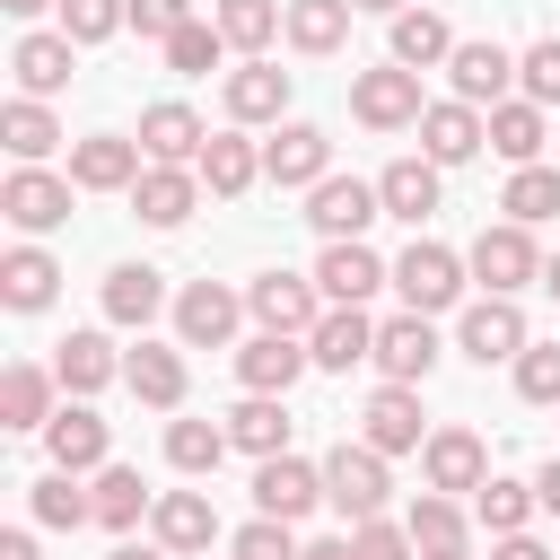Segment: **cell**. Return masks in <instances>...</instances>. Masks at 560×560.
<instances>
[{
    "label": "cell",
    "instance_id": "cell-53",
    "mask_svg": "<svg viewBox=\"0 0 560 560\" xmlns=\"http://www.w3.org/2000/svg\"><path fill=\"white\" fill-rule=\"evenodd\" d=\"M490 560H551V551H542L534 534H499V551H490Z\"/></svg>",
    "mask_w": 560,
    "mask_h": 560
},
{
    "label": "cell",
    "instance_id": "cell-24",
    "mask_svg": "<svg viewBox=\"0 0 560 560\" xmlns=\"http://www.w3.org/2000/svg\"><path fill=\"white\" fill-rule=\"evenodd\" d=\"M192 201H201V175H184V166H140V184H131V210L149 228H184Z\"/></svg>",
    "mask_w": 560,
    "mask_h": 560
},
{
    "label": "cell",
    "instance_id": "cell-48",
    "mask_svg": "<svg viewBox=\"0 0 560 560\" xmlns=\"http://www.w3.org/2000/svg\"><path fill=\"white\" fill-rule=\"evenodd\" d=\"M516 79H525V105H560V35L525 44L516 52Z\"/></svg>",
    "mask_w": 560,
    "mask_h": 560
},
{
    "label": "cell",
    "instance_id": "cell-57",
    "mask_svg": "<svg viewBox=\"0 0 560 560\" xmlns=\"http://www.w3.org/2000/svg\"><path fill=\"white\" fill-rule=\"evenodd\" d=\"M0 9H9V18H35V9H52V0H0Z\"/></svg>",
    "mask_w": 560,
    "mask_h": 560
},
{
    "label": "cell",
    "instance_id": "cell-26",
    "mask_svg": "<svg viewBox=\"0 0 560 560\" xmlns=\"http://www.w3.org/2000/svg\"><path fill=\"white\" fill-rule=\"evenodd\" d=\"M122 385H131L149 411H175V402H184V350H166V341H140V350L122 359Z\"/></svg>",
    "mask_w": 560,
    "mask_h": 560
},
{
    "label": "cell",
    "instance_id": "cell-47",
    "mask_svg": "<svg viewBox=\"0 0 560 560\" xmlns=\"http://www.w3.org/2000/svg\"><path fill=\"white\" fill-rule=\"evenodd\" d=\"M114 26H131V0H61V35L70 44H105Z\"/></svg>",
    "mask_w": 560,
    "mask_h": 560
},
{
    "label": "cell",
    "instance_id": "cell-2",
    "mask_svg": "<svg viewBox=\"0 0 560 560\" xmlns=\"http://www.w3.org/2000/svg\"><path fill=\"white\" fill-rule=\"evenodd\" d=\"M324 499H332V508H341L350 525H368V516L385 508V455H376L368 438H359V446L341 438V446L324 455Z\"/></svg>",
    "mask_w": 560,
    "mask_h": 560
},
{
    "label": "cell",
    "instance_id": "cell-60",
    "mask_svg": "<svg viewBox=\"0 0 560 560\" xmlns=\"http://www.w3.org/2000/svg\"><path fill=\"white\" fill-rule=\"evenodd\" d=\"M420 560H472V551H464V542H446V551H420Z\"/></svg>",
    "mask_w": 560,
    "mask_h": 560
},
{
    "label": "cell",
    "instance_id": "cell-39",
    "mask_svg": "<svg viewBox=\"0 0 560 560\" xmlns=\"http://www.w3.org/2000/svg\"><path fill=\"white\" fill-rule=\"evenodd\" d=\"M280 26H289V0H219V35L236 52H262Z\"/></svg>",
    "mask_w": 560,
    "mask_h": 560
},
{
    "label": "cell",
    "instance_id": "cell-33",
    "mask_svg": "<svg viewBox=\"0 0 560 560\" xmlns=\"http://www.w3.org/2000/svg\"><path fill=\"white\" fill-rule=\"evenodd\" d=\"M52 280H61V262H52L44 245H18V254L0 262V298H9L18 315H35V306H52Z\"/></svg>",
    "mask_w": 560,
    "mask_h": 560
},
{
    "label": "cell",
    "instance_id": "cell-32",
    "mask_svg": "<svg viewBox=\"0 0 560 560\" xmlns=\"http://www.w3.org/2000/svg\"><path fill=\"white\" fill-rule=\"evenodd\" d=\"M228 438L245 446V455H289V411H280V394H245L236 411H228Z\"/></svg>",
    "mask_w": 560,
    "mask_h": 560
},
{
    "label": "cell",
    "instance_id": "cell-5",
    "mask_svg": "<svg viewBox=\"0 0 560 560\" xmlns=\"http://www.w3.org/2000/svg\"><path fill=\"white\" fill-rule=\"evenodd\" d=\"M472 280H481L490 298H516L525 280H542V254H534V236H525L516 219L481 228V236H472Z\"/></svg>",
    "mask_w": 560,
    "mask_h": 560
},
{
    "label": "cell",
    "instance_id": "cell-13",
    "mask_svg": "<svg viewBox=\"0 0 560 560\" xmlns=\"http://www.w3.org/2000/svg\"><path fill=\"white\" fill-rule=\"evenodd\" d=\"M70 184H79V192H131V184H140V140H122V131L79 140V149H70Z\"/></svg>",
    "mask_w": 560,
    "mask_h": 560
},
{
    "label": "cell",
    "instance_id": "cell-11",
    "mask_svg": "<svg viewBox=\"0 0 560 560\" xmlns=\"http://www.w3.org/2000/svg\"><path fill=\"white\" fill-rule=\"evenodd\" d=\"M455 350L464 359H525V315H516V298H481V306H464V324H455Z\"/></svg>",
    "mask_w": 560,
    "mask_h": 560
},
{
    "label": "cell",
    "instance_id": "cell-21",
    "mask_svg": "<svg viewBox=\"0 0 560 560\" xmlns=\"http://www.w3.org/2000/svg\"><path fill=\"white\" fill-rule=\"evenodd\" d=\"M306 359H315V368H332V376H341V368H359V359H376V324H368V306H332V315L306 332Z\"/></svg>",
    "mask_w": 560,
    "mask_h": 560
},
{
    "label": "cell",
    "instance_id": "cell-1",
    "mask_svg": "<svg viewBox=\"0 0 560 560\" xmlns=\"http://www.w3.org/2000/svg\"><path fill=\"white\" fill-rule=\"evenodd\" d=\"M245 306H254V324L262 332H289V341H306L332 306H324V289L315 280H298V271H262L254 289H245Z\"/></svg>",
    "mask_w": 560,
    "mask_h": 560
},
{
    "label": "cell",
    "instance_id": "cell-58",
    "mask_svg": "<svg viewBox=\"0 0 560 560\" xmlns=\"http://www.w3.org/2000/svg\"><path fill=\"white\" fill-rule=\"evenodd\" d=\"M105 560H166V551H140V542H122V551H105Z\"/></svg>",
    "mask_w": 560,
    "mask_h": 560
},
{
    "label": "cell",
    "instance_id": "cell-10",
    "mask_svg": "<svg viewBox=\"0 0 560 560\" xmlns=\"http://www.w3.org/2000/svg\"><path fill=\"white\" fill-rule=\"evenodd\" d=\"M236 315H245V298L219 289V280H192V289L175 298V332H184V350H219V341H236Z\"/></svg>",
    "mask_w": 560,
    "mask_h": 560
},
{
    "label": "cell",
    "instance_id": "cell-42",
    "mask_svg": "<svg viewBox=\"0 0 560 560\" xmlns=\"http://www.w3.org/2000/svg\"><path fill=\"white\" fill-rule=\"evenodd\" d=\"M534 508H542V499H534V481H499V472H490V481L472 490V516H481L490 534H525V516H534Z\"/></svg>",
    "mask_w": 560,
    "mask_h": 560
},
{
    "label": "cell",
    "instance_id": "cell-31",
    "mask_svg": "<svg viewBox=\"0 0 560 560\" xmlns=\"http://www.w3.org/2000/svg\"><path fill=\"white\" fill-rule=\"evenodd\" d=\"M158 306H166V280L149 262H114L105 271V324H149Z\"/></svg>",
    "mask_w": 560,
    "mask_h": 560
},
{
    "label": "cell",
    "instance_id": "cell-16",
    "mask_svg": "<svg viewBox=\"0 0 560 560\" xmlns=\"http://www.w3.org/2000/svg\"><path fill=\"white\" fill-rule=\"evenodd\" d=\"M376 368H385V385H420V376L438 368V332H429V315H394V324H376Z\"/></svg>",
    "mask_w": 560,
    "mask_h": 560
},
{
    "label": "cell",
    "instance_id": "cell-35",
    "mask_svg": "<svg viewBox=\"0 0 560 560\" xmlns=\"http://www.w3.org/2000/svg\"><path fill=\"white\" fill-rule=\"evenodd\" d=\"M394 61H402V70L455 61V35H446V18H438V9H402V18H394Z\"/></svg>",
    "mask_w": 560,
    "mask_h": 560
},
{
    "label": "cell",
    "instance_id": "cell-20",
    "mask_svg": "<svg viewBox=\"0 0 560 560\" xmlns=\"http://www.w3.org/2000/svg\"><path fill=\"white\" fill-rule=\"evenodd\" d=\"M201 149H210V131H201L192 105H149V114H140V158H149V166H184V158H201Z\"/></svg>",
    "mask_w": 560,
    "mask_h": 560
},
{
    "label": "cell",
    "instance_id": "cell-29",
    "mask_svg": "<svg viewBox=\"0 0 560 560\" xmlns=\"http://www.w3.org/2000/svg\"><path fill=\"white\" fill-rule=\"evenodd\" d=\"M280 105H289V70H271V61L228 70V114L236 122H280Z\"/></svg>",
    "mask_w": 560,
    "mask_h": 560
},
{
    "label": "cell",
    "instance_id": "cell-30",
    "mask_svg": "<svg viewBox=\"0 0 560 560\" xmlns=\"http://www.w3.org/2000/svg\"><path fill=\"white\" fill-rule=\"evenodd\" d=\"M376 192H385V219H411V228H420V219L438 210V166H429V158H394V166L376 175Z\"/></svg>",
    "mask_w": 560,
    "mask_h": 560
},
{
    "label": "cell",
    "instance_id": "cell-46",
    "mask_svg": "<svg viewBox=\"0 0 560 560\" xmlns=\"http://www.w3.org/2000/svg\"><path fill=\"white\" fill-rule=\"evenodd\" d=\"M35 516H44V525H88L96 499L79 490V472H44V481H35Z\"/></svg>",
    "mask_w": 560,
    "mask_h": 560
},
{
    "label": "cell",
    "instance_id": "cell-17",
    "mask_svg": "<svg viewBox=\"0 0 560 560\" xmlns=\"http://www.w3.org/2000/svg\"><path fill=\"white\" fill-rule=\"evenodd\" d=\"M306 368H315V359H306V341H289V332H254V341L236 350V376H245V394H289Z\"/></svg>",
    "mask_w": 560,
    "mask_h": 560
},
{
    "label": "cell",
    "instance_id": "cell-27",
    "mask_svg": "<svg viewBox=\"0 0 560 560\" xmlns=\"http://www.w3.org/2000/svg\"><path fill=\"white\" fill-rule=\"evenodd\" d=\"M9 70H18V96H61L70 88V35H26L18 52H9Z\"/></svg>",
    "mask_w": 560,
    "mask_h": 560
},
{
    "label": "cell",
    "instance_id": "cell-51",
    "mask_svg": "<svg viewBox=\"0 0 560 560\" xmlns=\"http://www.w3.org/2000/svg\"><path fill=\"white\" fill-rule=\"evenodd\" d=\"M350 542H359V560H420V542H411V525H385V516H368V525H359Z\"/></svg>",
    "mask_w": 560,
    "mask_h": 560
},
{
    "label": "cell",
    "instance_id": "cell-40",
    "mask_svg": "<svg viewBox=\"0 0 560 560\" xmlns=\"http://www.w3.org/2000/svg\"><path fill=\"white\" fill-rule=\"evenodd\" d=\"M228 446H236V438H228L219 420H175V429H166V464H175V472H219Z\"/></svg>",
    "mask_w": 560,
    "mask_h": 560
},
{
    "label": "cell",
    "instance_id": "cell-3",
    "mask_svg": "<svg viewBox=\"0 0 560 560\" xmlns=\"http://www.w3.org/2000/svg\"><path fill=\"white\" fill-rule=\"evenodd\" d=\"M350 114H359L368 131H402V122H420V114H429V105H420V70H402V61L359 70V79H350Z\"/></svg>",
    "mask_w": 560,
    "mask_h": 560
},
{
    "label": "cell",
    "instance_id": "cell-7",
    "mask_svg": "<svg viewBox=\"0 0 560 560\" xmlns=\"http://www.w3.org/2000/svg\"><path fill=\"white\" fill-rule=\"evenodd\" d=\"M0 210H9V228H26V236H52V228L70 219V175L18 166V175L0 184Z\"/></svg>",
    "mask_w": 560,
    "mask_h": 560
},
{
    "label": "cell",
    "instance_id": "cell-19",
    "mask_svg": "<svg viewBox=\"0 0 560 560\" xmlns=\"http://www.w3.org/2000/svg\"><path fill=\"white\" fill-rule=\"evenodd\" d=\"M446 79H455V96H464V105H508V79H516V52H508V44H455V61H446Z\"/></svg>",
    "mask_w": 560,
    "mask_h": 560
},
{
    "label": "cell",
    "instance_id": "cell-44",
    "mask_svg": "<svg viewBox=\"0 0 560 560\" xmlns=\"http://www.w3.org/2000/svg\"><path fill=\"white\" fill-rule=\"evenodd\" d=\"M219 52H228V35H219V18H192V26H175V35H166V70H184V79H201V70H219Z\"/></svg>",
    "mask_w": 560,
    "mask_h": 560
},
{
    "label": "cell",
    "instance_id": "cell-61",
    "mask_svg": "<svg viewBox=\"0 0 560 560\" xmlns=\"http://www.w3.org/2000/svg\"><path fill=\"white\" fill-rule=\"evenodd\" d=\"M542 289H551V298H560V254H551V262H542Z\"/></svg>",
    "mask_w": 560,
    "mask_h": 560
},
{
    "label": "cell",
    "instance_id": "cell-9",
    "mask_svg": "<svg viewBox=\"0 0 560 560\" xmlns=\"http://www.w3.org/2000/svg\"><path fill=\"white\" fill-rule=\"evenodd\" d=\"M306 280L324 289V306H368V298H376V289H385L394 271H385V262H376L368 245H324Z\"/></svg>",
    "mask_w": 560,
    "mask_h": 560
},
{
    "label": "cell",
    "instance_id": "cell-8",
    "mask_svg": "<svg viewBox=\"0 0 560 560\" xmlns=\"http://www.w3.org/2000/svg\"><path fill=\"white\" fill-rule=\"evenodd\" d=\"M324 166H332V140H324V122H280L271 140H262V175L271 184H324Z\"/></svg>",
    "mask_w": 560,
    "mask_h": 560
},
{
    "label": "cell",
    "instance_id": "cell-23",
    "mask_svg": "<svg viewBox=\"0 0 560 560\" xmlns=\"http://www.w3.org/2000/svg\"><path fill=\"white\" fill-rule=\"evenodd\" d=\"M149 525H158V551H210V542H219V508H210L201 490H166V499L149 508Z\"/></svg>",
    "mask_w": 560,
    "mask_h": 560
},
{
    "label": "cell",
    "instance_id": "cell-4",
    "mask_svg": "<svg viewBox=\"0 0 560 560\" xmlns=\"http://www.w3.org/2000/svg\"><path fill=\"white\" fill-rule=\"evenodd\" d=\"M376 210H385V192H376V184H359V175H324V184L306 192V219H315V236H324V245H359Z\"/></svg>",
    "mask_w": 560,
    "mask_h": 560
},
{
    "label": "cell",
    "instance_id": "cell-36",
    "mask_svg": "<svg viewBox=\"0 0 560 560\" xmlns=\"http://www.w3.org/2000/svg\"><path fill=\"white\" fill-rule=\"evenodd\" d=\"M0 140H9V158H18V166H35V158H52L61 122H52L35 96H9V105H0Z\"/></svg>",
    "mask_w": 560,
    "mask_h": 560
},
{
    "label": "cell",
    "instance_id": "cell-22",
    "mask_svg": "<svg viewBox=\"0 0 560 560\" xmlns=\"http://www.w3.org/2000/svg\"><path fill=\"white\" fill-rule=\"evenodd\" d=\"M44 446H52V472H105V420L88 402H61L52 429H44Z\"/></svg>",
    "mask_w": 560,
    "mask_h": 560
},
{
    "label": "cell",
    "instance_id": "cell-25",
    "mask_svg": "<svg viewBox=\"0 0 560 560\" xmlns=\"http://www.w3.org/2000/svg\"><path fill=\"white\" fill-rule=\"evenodd\" d=\"M52 376H61V394H79V402H88L96 385H114V376H122V359H114V341H105V332H70V341L52 350Z\"/></svg>",
    "mask_w": 560,
    "mask_h": 560
},
{
    "label": "cell",
    "instance_id": "cell-15",
    "mask_svg": "<svg viewBox=\"0 0 560 560\" xmlns=\"http://www.w3.org/2000/svg\"><path fill=\"white\" fill-rule=\"evenodd\" d=\"M324 499V464H298V455H271L262 472H254V508L262 516H280V525H298L306 508Z\"/></svg>",
    "mask_w": 560,
    "mask_h": 560
},
{
    "label": "cell",
    "instance_id": "cell-12",
    "mask_svg": "<svg viewBox=\"0 0 560 560\" xmlns=\"http://www.w3.org/2000/svg\"><path fill=\"white\" fill-rule=\"evenodd\" d=\"M481 140H490V122H481V105H464V96H446V105L420 114V158H429V166H464Z\"/></svg>",
    "mask_w": 560,
    "mask_h": 560
},
{
    "label": "cell",
    "instance_id": "cell-52",
    "mask_svg": "<svg viewBox=\"0 0 560 560\" xmlns=\"http://www.w3.org/2000/svg\"><path fill=\"white\" fill-rule=\"evenodd\" d=\"M131 26H140V35H158V44H166V35H175V26H192V0H131Z\"/></svg>",
    "mask_w": 560,
    "mask_h": 560
},
{
    "label": "cell",
    "instance_id": "cell-6",
    "mask_svg": "<svg viewBox=\"0 0 560 560\" xmlns=\"http://www.w3.org/2000/svg\"><path fill=\"white\" fill-rule=\"evenodd\" d=\"M464 271H472V262H455L446 245L411 236V254L394 262V289H402V306H411V315H438V306H455V298H464Z\"/></svg>",
    "mask_w": 560,
    "mask_h": 560
},
{
    "label": "cell",
    "instance_id": "cell-37",
    "mask_svg": "<svg viewBox=\"0 0 560 560\" xmlns=\"http://www.w3.org/2000/svg\"><path fill=\"white\" fill-rule=\"evenodd\" d=\"M490 149H499L508 166H534V158H542V105H525V96L490 105Z\"/></svg>",
    "mask_w": 560,
    "mask_h": 560
},
{
    "label": "cell",
    "instance_id": "cell-43",
    "mask_svg": "<svg viewBox=\"0 0 560 560\" xmlns=\"http://www.w3.org/2000/svg\"><path fill=\"white\" fill-rule=\"evenodd\" d=\"M499 210H508L516 228L551 219V210H560V175H551V166H516V175H508V192H499Z\"/></svg>",
    "mask_w": 560,
    "mask_h": 560
},
{
    "label": "cell",
    "instance_id": "cell-55",
    "mask_svg": "<svg viewBox=\"0 0 560 560\" xmlns=\"http://www.w3.org/2000/svg\"><path fill=\"white\" fill-rule=\"evenodd\" d=\"M306 560H359V542H350V534H332V542H306Z\"/></svg>",
    "mask_w": 560,
    "mask_h": 560
},
{
    "label": "cell",
    "instance_id": "cell-38",
    "mask_svg": "<svg viewBox=\"0 0 560 560\" xmlns=\"http://www.w3.org/2000/svg\"><path fill=\"white\" fill-rule=\"evenodd\" d=\"M298 52H332L350 35V0H289V26H280Z\"/></svg>",
    "mask_w": 560,
    "mask_h": 560
},
{
    "label": "cell",
    "instance_id": "cell-41",
    "mask_svg": "<svg viewBox=\"0 0 560 560\" xmlns=\"http://www.w3.org/2000/svg\"><path fill=\"white\" fill-rule=\"evenodd\" d=\"M149 508H158V499L140 490V472H131V464H105V472H96V525H114V534H122V525H140Z\"/></svg>",
    "mask_w": 560,
    "mask_h": 560
},
{
    "label": "cell",
    "instance_id": "cell-14",
    "mask_svg": "<svg viewBox=\"0 0 560 560\" xmlns=\"http://www.w3.org/2000/svg\"><path fill=\"white\" fill-rule=\"evenodd\" d=\"M420 472H429V490H481V481H490V446H481L472 429H429Z\"/></svg>",
    "mask_w": 560,
    "mask_h": 560
},
{
    "label": "cell",
    "instance_id": "cell-45",
    "mask_svg": "<svg viewBox=\"0 0 560 560\" xmlns=\"http://www.w3.org/2000/svg\"><path fill=\"white\" fill-rule=\"evenodd\" d=\"M402 525H411V542H420V551H446V542H464V508H455L446 490H420Z\"/></svg>",
    "mask_w": 560,
    "mask_h": 560
},
{
    "label": "cell",
    "instance_id": "cell-59",
    "mask_svg": "<svg viewBox=\"0 0 560 560\" xmlns=\"http://www.w3.org/2000/svg\"><path fill=\"white\" fill-rule=\"evenodd\" d=\"M350 9H385V18H402V9H411V0H350Z\"/></svg>",
    "mask_w": 560,
    "mask_h": 560
},
{
    "label": "cell",
    "instance_id": "cell-18",
    "mask_svg": "<svg viewBox=\"0 0 560 560\" xmlns=\"http://www.w3.org/2000/svg\"><path fill=\"white\" fill-rule=\"evenodd\" d=\"M359 429H368L376 455H411V446H429V438H420V394H411V385H376L368 411H359Z\"/></svg>",
    "mask_w": 560,
    "mask_h": 560
},
{
    "label": "cell",
    "instance_id": "cell-50",
    "mask_svg": "<svg viewBox=\"0 0 560 560\" xmlns=\"http://www.w3.org/2000/svg\"><path fill=\"white\" fill-rule=\"evenodd\" d=\"M516 394H525V402H560V341H525V359H516Z\"/></svg>",
    "mask_w": 560,
    "mask_h": 560
},
{
    "label": "cell",
    "instance_id": "cell-54",
    "mask_svg": "<svg viewBox=\"0 0 560 560\" xmlns=\"http://www.w3.org/2000/svg\"><path fill=\"white\" fill-rule=\"evenodd\" d=\"M534 499H542V508H551V516H560V455H551V464H542V472H534Z\"/></svg>",
    "mask_w": 560,
    "mask_h": 560
},
{
    "label": "cell",
    "instance_id": "cell-28",
    "mask_svg": "<svg viewBox=\"0 0 560 560\" xmlns=\"http://www.w3.org/2000/svg\"><path fill=\"white\" fill-rule=\"evenodd\" d=\"M192 175H201L219 201H236V192L262 175V149H254V140H236V131H210V149L192 158Z\"/></svg>",
    "mask_w": 560,
    "mask_h": 560
},
{
    "label": "cell",
    "instance_id": "cell-34",
    "mask_svg": "<svg viewBox=\"0 0 560 560\" xmlns=\"http://www.w3.org/2000/svg\"><path fill=\"white\" fill-rule=\"evenodd\" d=\"M52 385L44 368H9L0 376V429H52Z\"/></svg>",
    "mask_w": 560,
    "mask_h": 560
},
{
    "label": "cell",
    "instance_id": "cell-56",
    "mask_svg": "<svg viewBox=\"0 0 560 560\" xmlns=\"http://www.w3.org/2000/svg\"><path fill=\"white\" fill-rule=\"evenodd\" d=\"M0 560H44V551H35V534H0Z\"/></svg>",
    "mask_w": 560,
    "mask_h": 560
},
{
    "label": "cell",
    "instance_id": "cell-49",
    "mask_svg": "<svg viewBox=\"0 0 560 560\" xmlns=\"http://www.w3.org/2000/svg\"><path fill=\"white\" fill-rule=\"evenodd\" d=\"M228 560H306V551L289 542V525H280V516H254V525H236V534H228Z\"/></svg>",
    "mask_w": 560,
    "mask_h": 560
}]
</instances>
